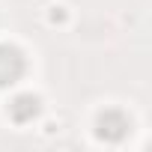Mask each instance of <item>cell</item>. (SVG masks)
Instances as JSON below:
<instances>
[{"label": "cell", "instance_id": "cell-1", "mask_svg": "<svg viewBox=\"0 0 152 152\" xmlns=\"http://www.w3.org/2000/svg\"><path fill=\"white\" fill-rule=\"evenodd\" d=\"M128 134H131V116L122 107H104V110H99V116H96V137L102 143L116 146Z\"/></svg>", "mask_w": 152, "mask_h": 152}, {"label": "cell", "instance_id": "cell-2", "mask_svg": "<svg viewBox=\"0 0 152 152\" xmlns=\"http://www.w3.org/2000/svg\"><path fill=\"white\" fill-rule=\"evenodd\" d=\"M27 75V57L18 45L3 42L0 45V90L15 87L21 78Z\"/></svg>", "mask_w": 152, "mask_h": 152}, {"label": "cell", "instance_id": "cell-3", "mask_svg": "<svg viewBox=\"0 0 152 152\" xmlns=\"http://www.w3.org/2000/svg\"><path fill=\"white\" fill-rule=\"evenodd\" d=\"M9 116H12V122H18V125H30V122H36L39 119V113H42V99L36 96V93H15L12 99H9Z\"/></svg>", "mask_w": 152, "mask_h": 152}]
</instances>
